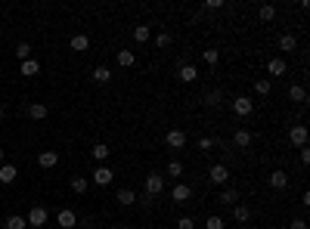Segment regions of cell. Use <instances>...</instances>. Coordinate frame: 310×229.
Here are the masks:
<instances>
[{"label": "cell", "mask_w": 310, "mask_h": 229, "mask_svg": "<svg viewBox=\"0 0 310 229\" xmlns=\"http://www.w3.org/2000/svg\"><path fill=\"white\" fill-rule=\"evenodd\" d=\"M168 43H171V34H168V31H162V34L155 38V47H158V50H165Z\"/></svg>", "instance_id": "obj_38"}, {"label": "cell", "mask_w": 310, "mask_h": 229, "mask_svg": "<svg viewBox=\"0 0 310 229\" xmlns=\"http://www.w3.org/2000/svg\"><path fill=\"white\" fill-rule=\"evenodd\" d=\"M0 164H3V149H0Z\"/></svg>", "instance_id": "obj_43"}, {"label": "cell", "mask_w": 310, "mask_h": 229, "mask_svg": "<svg viewBox=\"0 0 310 229\" xmlns=\"http://www.w3.org/2000/svg\"><path fill=\"white\" fill-rule=\"evenodd\" d=\"M295 47H298L295 34H279V50H282V53H292Z\"/></svg>", "instance_id": "obj_25"}, {"label": "cell", "mask_w": 310, "mask_h": 229, "mask_svg": "<svg viewBox=\"0 0 310 229\" xmlns=\"http://www.w3.org/2000/svg\"><path fill=\"white\" fill-rule=\"evenodd\" d=\"M223 0H205V9H221Z\"/></svg>", "instance_id": "obj_40"}, {"label": "cell", "mask_w": 310, "mask_h": 229, "mask_svg": "<svg viewBox=\"0 0 310 229\" xmlns=\"http://www.w3.org/2000/svg\"><path fill=\"white\" fill-rule=\"evenodd\" d=\"M68 47H72L75 53H84V50H90V38L87 34H75V38L68 40Z\"/></svg>", "instance_id": "obj_15"}, {"label": "cell", "mask_w": 310, "mask_h": 229, "mask_svg": "<svg viewBox=\"0 0 310 229\" xmlns=\"http://www.w3.org/2000/svg\"><path fill=\"white\" fill-rule=\"evenodd\" d=\"M109 155H112V149H109L106 143H96V146H93V158H96V161H106Z\"/></svg>", "instance_id": "obj_29"}, {"label": "cell", "mask_w": 310, "mask_h": 229, "mask_svg": "<svg viewBox=\"0 0 310 229\" xmlns=\"http://www.w3.org/2000/svg\"><path fill=\"white\" fill-rule=\"evenodd\" d=\"M233 112L239 114V118H248V114L255 112V99H248V96H242V93H239V96L233 99Z\"/></svg>", "instance_id": "obj_2"}, {"label": "cell", "mask_w": 310, "mask_h": 229, "mask_svg": "<svg viewBox=\"0 0 310 229\" xmlns=\"http://www.w3.org/2000/svg\"><path fill=\"white\" fill-rule=\"evenodd\" d=\"M165 189V174H146V195H158Z\"/></svg>", "instance_id": "obj_6"}, {"label": "cell", "mask_w": 310, "mask_h": 229, "mask_svg": "<svg viewBox=\"0 0 310 229\" xmlns=\"http://www.w3.org/2000/svg\"><path fill=\"white\" fill-rule=\"evenodd\" d=\"M289 229H307V223H304V220H292V226H289Z\"/></svg>", "instance_id": "obj_41"}, {"label": "cell", "mask_w": 310, "mask_h": 229, "mask_svg": "<svg viewBox=\"0 0 310 229\" xmlns=\"http://www.w3.org/2000/svg\"><path fill=\"white\" fill-rule=\"evenodd\" d=\"M3 118H6V109H3V106H0V121H3Z\"/></svg>", "instance_id": "obj_42"}, {"label": "cell", "mask_w": 310, "mask_h": 229, "mask_svg": "<svg viewBox=\"0 0 310 229\" xmlns=\"http://www.w3.org/2000/svg\"><path fill=\"white\" fill-rule=\"evenodd\" d=\"M56 223H59L62 229H75V226H78V214H75L72 208H62L59 214H56Z\"/></svg>", "instance_id": "obj_8"}, {"label": "cell", "mask_w": 310, "mask_h": 229, "mask_svg": "<svg viewBox=\"0 0 310 229\" xmlns=\"http://www.w3.org/2000/svg\"><path fill=\"white\" fill-rule=\"evenodd\" d=\"M258 16H261V22H273V19H276V6H273V3H264V6L258 9Z\"/></svg>", "instance_id": "obj_27"}, {"label": "cell", "mask_w": 310, "mask_h": 229, "mask_svg": "<svg viewBox=\"0 0 310 229\" xmlns=\"http://www.w3.org/2000/svg\"><path fill=\"white\" fill-rule=\"evenodd\" d=\"M118 204L121 208H131V204H136V195H133V189H118Z\"/></svg>", "instance_id": "obj_21"}, {"label": "cell", "mask_w": 310, "mask_h": 229, "mask_svg": "<svg viewBox=\"0 0 310 229\" xmlns=\"http://www.w3.org/2000/svg\"><path fill=\"white\" fill-rule=\"evenodd\" d=\"M270 90H273V84L267 81V77H261V81H255V93H261V96H270Z\"/></svg>", "instance_id": "obj_31"}, {"label": "cell", "mask_w": 310, "mask_h": 229, "mask_svg": "<svg viewBox=\"0 0 310 229\" xmlns=\"http://www.w3.org/2000/svg\"><path fill=\"white\" fill-rule=\"evenodd\" d=\"M239 229H248V226H239Z\"/></svg>", "instance_id": "obj_46"}, {"label": "cell", "mask_w": 310, "mask_h": 229, "mask_svg": "<svg viewBox=\"0 0 310 229\" xmlns=\"http://www.w3.org/2000/svg\"><path fill=\"white\" fill-rule=\"evenodd\" d=\"M25 226H28V220H25V217H19V214H9L3 220V229H25Z\"/></svg>", "instance_id": "obj_22"}, {"label": "cell", "mask_w": 310, "mask_h": 229, "mask_svg": "<svg viewBox=\"0 0 310 229\" xmlns=\"http://www.w3.org/2000/svg\"><path fill=\"white\" fill-rule=\"evenodd\" d=\"M133 40L146 43V40H149V25H136V28H133Z\"/></svg>", "instance_id": "obj_34"}, {"label": "cell", "mask_w": 310, "mask_h": 229, "mask_svg": "<svg viewBox=\"0 0 310 229\" xmlns=\"http://www.w3.org/2000/svg\"><path fill=\"white\" fill-rule=\"evenodd\" d=\"M192 198V186H186V183H177L174 189H171V201L174 204H186Z\"/></svg>", "instance_id": "obj_5"}, {"label": "cell", "mask_w": 310, "mask_h": 229, "mask_svg": "<svg viewBox=\"0 0 310 229\" xmlns=\"http://www.w3.org/2000/svg\"><path fill=\"white\" fill-rule=\"evenodd\" d=\"M205 229H226V223H223V217H208V220H205Z\"/></svg>", "instance_id": "obj_33"}, {"label": "cell", "mask_w": 310, "mask_h": 229, "mask_svg": "<svg viewBox=\"0 0 310 229\" xmlns=\"http://www.w3.org/2000/svg\"><path fill=\"white\" fill-rule=\"evenodd\" d=\"M233 143H236L239 149H248L251 143H255V136H251L248 130H236V133H233Z\"/></svg>", "instance_id": "obj_20"}, {"label": "cell", "mask_w": 310, "mask_h": 229, "mask_svg": "<svg viewBox=\"0 0 310 229\" xmlns=\"http://www.w3.org/2000/svg\"><path fill=\"white\" fill-rule=\"evenodd\" d=\"M217 201H221L223 208H233V204H239V192L236 189H223L221 195H217Z\"/></svg>", "instance_id": "obj_16"}, {"label": "cell", "mask_w": 310, "mask_h": 229, "mask_svg": "<svg viewBox=\"0 0 310 229\" xmlns=\"http://www.w3.org/2000/svg\"><path fill=\"white\" fill-rule=\"evenodd\" d=\"M199 149H202V152H211V149H214V140H211V136H199V143H196Z\"/></svg>", "instance_id": "obj_37"}, {"label": "cell", "mask_w": 310, "mask_h": 229, "mask_svg": "<svg viewBox=\"0 0 310 229\" xmlns=\"http://www.w3.org/2000/svg\"><path fill=\"white\" fill-rule=\"evenodd\" d=\"M289 99H292V102H307V90H304L301 84H292V87H289Z\"/></svg>", "instance_id": "obj_24"}, {"label": "cell", "mask_w": 310, "mask_h": 229, "mask_svg": "<svg viewBox=\"0 0 310 229\" xmlns=\"http://www.w3.org/2000/svg\"><path fill=\"white\" fill-rule=\"evenodd\" d=\"M192 226H196V223H192V217H180V220H177V229H192Z\"/></svg>", "instance_id": "obj_39"}, {"label": "cell", "mask_w": 310, "mask_h": 229, "mask_svg": "<svg viewBox=\"0 0 310 229\" xmlns=\"http://www.w3.org/2000/svg\"><path fill=\"white\" fill-rule=\"evenodd\" d=\"M112 180H115V170L109 164L93 167V183H96V186H112Z\"/></svg>", "instance_id": "obj_4"}, {"label": "cell", "mask_w": 310, "mask_h": 229, "mask_svg": "<svg viewBox=\"0 0 310 229\" xmlns=\"http://www.w3.org/2000/svg\"><path fill=\"white\" fill-rule=\"evenodd\" d=\"M208 180L214 183V186H223V183L229 180V170H226V164H214V167L208 170Z\"/></svg>", "instance_id": "obj_9"}, {"label": "cell", "mask_w": 310, "mask_h": 229, "mask_svg": "<svg viewBox=\"0 0 310 229\" xmlns=\"http://www.w3.org/2000/svg\"><path fill=\"white\" fill-rule=\"evenodd\" d=\"M177 77H180L183 84H192V81L199 77V68H196V65H180V68H177Z\"/></svg>", "instance_id": "obj_12"}, {"label": "cell", "mask_w": 310, "mask_h": 229, "mask_svg": "<svg viewBox=\"0 0 310 229\" xmlns=\"http://www.w3.org/2000/svg\"><path fill=\"white\" fill-rule=\"evenodd\" d=\"M270 186L273 189H285L289 186V174H285V170H273L270 174Z\"/></svg>", "instance_id": "obj_18"}, {"label": "cell", "mask_w": 310, "mask_h": 229, "mask_svg": "<svg viewBox=\"0 0 310 229\" xmlns=\"http://www.w3.org/2000/svg\"><path fill=\"white\" fill-rule=\"evenodd\" d=\"M168 177H183V164L180 161H168Z\"/></svg>", "instance_id": "obj_35"}, {"label": "cell", "mask_w": 310, "mask_h": 229, "mask_svg": "<svg viewBox=\"0 0 310 229\" xmlns=\"http://www.w3.org/2000/svg\"><path fill=\"white\" fill-rule=\"evenodd\" d=\"M93 81H96V84H109V81H112V72H109L106 65H96V68H93Z\"/></svg>", "instance_id": "obj_26"}, {"label": "cell", "mask_w": 310, "mask_h": 229, "mask_svg": "<svg viewBox=\"0 0 310 229\" xmlns=\"http://www.w3.org/2000/svg\"><path fill=\"white\" fill-rule=\"evenodd\" d=\"M38 164H41L44 170H50V167H56V164H59V152H53V149H44V152L38 155Z\"/></svg>", "instance_id": "obj_10"}, {"label": "cell", "mask_w": 310, "mask_h": 229, "mask_svg": "<svg viewBox=\"0 0 310 229\" xmlns=\"http://www.w3.org/2000/svg\"><path fill=\"white\" fill-rule=\"evenodd\" d=\"M0 34H3V25H0Z\"/></svg>", "instance_id": "obj_45"}, {"label": "cell", "mask_w": 310, "mask_h": 229, "mask_svg": "<svg viewBox=\"0 0 310 229\" xmlns=\"http://www.w3.org/2000/svg\"><path fill=\"white\" fill-rule=\"evenodd\" d=\"M165 146L168 149H174V152H177V149H183V146H186V133H183V130H168V136H165Z\"/></svg>", "instance_id": "obj_7"}, {"label": "cell", "mask_w": 310, "mask_h": 229, "mask_svg": "<svg viewBox=\"0 0 310 229\" xmlns=\"http://www.w3.org/2000/svg\"><path fill=\"white\" fill-rule=\"evenodd\" d=\"M16 177H19L16 164H0V183H3V186H9V183H16Z\"/></svg>", "instance_id": "obj_13"}, {"label": "cell", "mask_w": 310, "mask_h": 229, "mask_svg": "<svg viewBox=\"0 0 310 229\" xmlns=\"http://www.w3.org/2000/svg\"><path fill=\"white\" fill-rule=\"evenodd\" d=\"M233 217H236V223H248L251 220V208L248 204H233Z\"/></svg>", "instance_id": "obj_19"}, {"label": "cell", "mask_w": 310, "mask_h": 229, "mask_svg": "<svg viewBox=\"0 0 310 229\" xmlns=\"http://www.w3.org/2000/svg\"><path fill=\"white\" fill-rule=\"evenodd\" d=\"M202 59L208 62V65H217V59H221V53H217V50H205V53H202Z\"/></svg>", "instance_id": "obj_36"}, {"label": "cell", "mask_w": 310, "mask_h": 229, "mask_svg": "<svg viewBox=\"0 0 310 229\" xmlns=\"http://www.w3.org/2000/svg\"><path fill=\"white\" fill-rule=\"evenodd\" d=\"M38 72H41V62L38 59H25V62L19 65V75H25V77H34Z\"/></svg>", "instance_id": "obj_17"}, {"label": "cell", "mask_w": 310, "mask_h": 229, "mask_svg": "<svg viewBox=\"0 0 310 229\" xmlns=\"http://www.w3.org/2000/svg\"><path fill=\"white\" fill-rule=\"evenodd\" d=\"M221 102H223V93H221V90H208V93H205V106H208V109H217Z\"/></svg>", "instance_id": "obj_23"}, {"label": "cell", "mask_w": 310, "mask_h": 229, "mask_svg": "<svg viewBox=\"0 0 310 229\" xmlns=\"http://www.w3.org/2000/svg\"><path fill=\"white\" fill-rule=\"evenodd\" d=\"M307 140H310V133H307L304 124H292V130H289V143H292V146H298V149H304V146H307Z\"/></svg>", "instance_id": "obj_1"}, {"label": "cell", "mask_w": 310, "mask_h": 229, "mask_svg": "<svg viewBox=\"0 0 310 229\" xmlns=\"http://www.w3.org/2000/svg\"><path fill=\"white\" fill-rule=\"evenodd\" d=\"M133 62H136V56H133L131 50H118V65H121V68H131Z\"/></svg>", "instance_id": "obj_28"}, {"label": "cell", "mask_w": 310, "mask_h": 229, "mask_svg": "<svg viewBox=\"0 0 310 229\" xmlns=\"http://www.w3.org/2000/svg\"><path fill=\"white\" fill-rule=\"evenodd\" d=\"M16 59H19V62L31 59V43H19V47H16Z\"/></svg>", "instance_id": "obj_32"}, {"label": "cell", "mask_w": 310, "mask_h": 229, "mask_svg": "<svg viewBox=\"0 0 310 229\" xmlns=\"http://www.w3.org/2000/svg\"><path fill=\"white\" fill-rule=\"evenodd\" d=\"M28 226L31 229H44V223H47V208H41V204H34V208L28 211Z\"/></svg>", "instance_id": "obj_3"}, {"label": "cell", "mask_w": 310, "mask_h": 229, "mask_svg": "<svg viewBox=\"0 0 310 229\" xmlns=\"http://www.w3.org/2000/svg\"><path fill=\"white\" fill-rule=\"evenodd\" d=\"M115 229H131V226H115Z\"/></svg>", "instance_id": "obj_44"}, {"label": "cell", "mask_w": 310, "mask_h": 229, "mask_svg": "<svg viewBox=\"0 0 310 229\" xmlns=\"http://www.w3.org/2000/svg\"><path fill=\"white\" fill-rule=\"evenodd\" d=\"M47 114H50V109L44 106V102H31L28 106V118H34V121H44Z\"/></svg>", "instance_id": "obj_14"}, {"label": "cell", "mask_w": 310, "mask_h": 229, "mask_svg": "<svg viewBox=\"0 0 310 229\" xmlns=\"http://www.w3.org/2000/svg\"><path fill=\"white\" fill-rule=\"evenodd\" d=\"M285 68H289V65H285V59H282V56H276V59L267 62V75H270V77H282Z\"/></svg>", "instance_id": "obj_11"}, {"label": "cell", "mask_w": 310, "mask_h": 229, "mask_svg": "<svg viewBox=\"0 0 310 229\" xmlns=\"http://www.w3.org/2000/svg\"><path fill=\"white\" fill-rule=\"evenodd\" d=\"M87 186H90V183H87L84 177H72V192H78V195H84V192H87Z\"/></svg>", "instance_id": "obj_30"}]
</instances>
